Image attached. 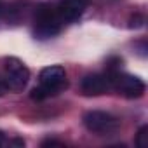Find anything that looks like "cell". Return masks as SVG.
Here are the masks:
<instances>
[{
  "label": "cell",
  "mask_w": 148,
  "mask_h": 148,
  "mask_svg": "<svg viewBox=\"0 0 148 148\" xmlns=\"http://www.w3.org/2000/svg\"><path fill=\"white\" fill-rule=\"evenodd\" d=\"M82 120H84L86 129L98 136H112L120 127V120L117 117H113L112 113H106V112H99V110L87 112Z\"/></svg>",
  "instance_id": "obj_2"
},
{
  "label": "cell",
  "mask_w": 148,
  "mask_h": 148,
  "mask_svg": "<svg viewBox=\"0 0 148 148\" xmlns=\"http://www.w3.org/2000/svg\"><path fill=\"white\" fill-rule=\"evenodd\" d=\"M61 19L56 12V7H42L35 19V37L51 38L61 32Z\"/></svg>",
  "instance_id": "obj_4"
},
{
  "label": "cell",
  "mask_w": 148,
  "mask_h": 148,
  "mask_svg": "<svg viewBox=\"0 0 148 148\" xmlns=\"http://www.w3.org/2000/svg\"><path fill=\"white\" fill-rule=\"evenodd\" d=\"M5 92H9V86H7L5 79H0V96H4Z\"/></svg>",
  "instance_id": "obj_10"
},
{
  "label": "cell",
  "mask_w": 148,
  "mask_h": 148,
  "mask_svg": "<svg viewBox=\"0 0 148 148\" xmlns=\"http://www.w3.org/2000/svg\"><path fill=\"white\" fill-rule=\"evenodd\" d=\"M4 143H5V136H4V132H2V131H0V146H2Z\"/></svg>",
  "instance_id": "obj_12"
},
{
  "label": "cell",
  "mask_w": 148,
  "mask_h": 148,
  "mask_svg": "<svg viewBox=\"0 0 148 148\" xmlns=\"http://www.w3.org/2000/svg\"><path fill=\"white\" fill-rule=\"evenodd\" d=\"M110 77V84L112 89H115L120 96L127 98V99H134V98H141L145 92V82L139 77L129 75V73H108Z\"/></svg>",
  "instance_id": "obj_3"
},
{
  "label": "cell",
  "mask_w": 148,
  "mask_h": 148,
  "mask_svg": "<svg viewBox=\"0 0 148 148\" xmlns=\"http://www.w3.org/2000/svg\"><path fill=\"white\" fill-rule=\"evenodd\" d=\"M40 84L38 87L32 89V99L35 101H44L51 96H56L59 94L61 91L66 89L68 82H66V71L63 66H47L40 71Z\"/></svg>",
  "instance_id": "obj_1"
},
{
  "label": "cell",
  "mask_w": 148,
  "mask_h": 148,
  "mask_svg": "<svg viewBox=\"0 0 148 148\" xmlns=\"http://www.w3.org/2000/svg\"><path fill=\"white\" fill-rule=\"evenodd\" d=\"M136 145H138V148H146V146H148V127H146V125H143V127L138 131Z\"/></svg>",
  "instance_id": "obj_8"
},
{
  "label": "cell",
  "mask_w": 148,
  "mask_h": 148,
  "mask_svg": "<svg viewBox=\"0 0 148 148\" xmlns=\"http://www.w3.org/2000/svg\"><path fill=\"white\" fill-rule=\"evenodd\" d=\"M112 89L108 75H87L82 80V92L86 96H101Z\"/></svg>",
  "instance_id": "obj_7"
},
{
  "label": "cell",
  "mask_w": 148,
  "mask_h": 148,
  "mask_svg": "<svg viewBox=\"0 0 148 148\" xmlns=\"http://www.w3.org/2000/svg\"><path fill=\"white\" fill-rule=\"evenodd\" d=\"M89 4H91V0H63L56 7V12H58L63 25L64 23H73L86 12Z\"/></svg>",
  "instance_id": "obj_6"
},
{
  "label": "cell",
  "mask_w": 148,
  "mask_h": 148,
  "mask_svg": "<svg viewBox=\"0 0 148 148\" xmlns=\"http://www.w3.org/2000/svg\"><path fill=\"white\" fill-rule=\"evenodd\" d=\"M4 79L9 86V91H23L30 80V70L18 58H9L5 59V77Z\"/></svg>",
  "instance_id": "obj_5"
},
{
  "label": "cell",
  "mask_w": 148,
  "mask_h": 148,
  "mask_svg": "<svg viewBox=\"0 0 148 148\" xmlns=\"http://www.w3.org/2000/svg\"><path fill=\"white\" fill-rule=\"evenodd\" d=\"M145 25V18L141 14H134L131 19H129V26L131 28H141Z\"/></svg>",
  "instance_id": "obj_9"
},
{
  "label": "cell",
  "mask_w": 148,
  "mask_h": 148,
  "mask_svg": "<svg viewBox=\"0 0 148 148\" xmlns=\"http://www.w3.org/2000/svg\"><path fill=\"white\" fill-rule=\"evenodd\" d=\"M54 145H58V146H63V143H59V141H54V139H47V141H44V143H42V146H54Z\"/></svg>",
  "instance_id": "obj_11"
}]
</instances>
